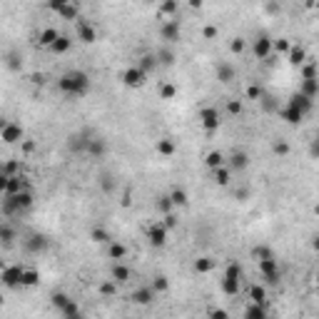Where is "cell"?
Returning <instances> with one entry per match:
<instances>
[{
    "label": "cell",
    "instance_id": "obj_1",
    "mask_svg": "<svg viewBox=\"0 0 319 319\" xmlns=\"http://www.w3.org/2000/svg\"><path fill=\"white\" fill-rule=\"evenodd\" d=\"M58 90L68 97H85L90 92V75L85 70H68L58 80Z\"/></svg>",
    "mask_w": 319,
    "mask_h": 319
},
{
    "label": "cell",
    "instance_id": "obj_2",
    "mask_svg": "<svg viewBox=\"0 0 319 319\" xmlns=\"http://www.w3.org/2000/svg\"><path fill=\"white\" fill-rule=\"evenodd\" d=\"M35 204V192L30 187H25L23 192L18 195H10V197H0V215L3 217H20L25 215L28 209H33Z\"/></svg>",
    "mask_w": 319,
    "mask_h": 319
},
{
    "label": "cell",
    "instance_id": "obj_3",
    "mask_svg": "<svg viewBox=\"0 0 319 319\" xmlns=\"http://www.w3.org/2000/svg\"><path fill=\"white\" fill-rule=\"evenodd\" d=\"M242 275H244L242 264H239V262H230V264L225 267L222 279H220V289H222V294H227V297H237L239 287H242Z\"/></svg>",
    "mask_w": 319,
    "mask_h": 319
},
{
    "label": "cell",
    "instance_id": "obj_4",
    "mask_svg": "<svg viewBox=\"0 0 319 319\" xmlns=\"http://www.w3.org/2000/svg\"><path fill=\"white\" fill-rule=\"evenodd\" d=\"M52 307L63 314V319H68V317H75V314H80V307H78V302L70 297V294H65V292H55L52 297Z\"/></svg>",
    "mask_w": 319,
    "mask_h": 319
},
{
    "label": "cell",
    "instance_id": "obj_5",
    "mask_svg": "<svg viewBox=\"0 0 319 319\" xmlns=\"http://www.w3.org/2000/svg\"><path fill=\"white\" fill-rule=\"evenodd\" d=\"M47 8L52 13H58L63 20H78L80 18V8L78 3H73V0H50Z\"/></svg>",
    "mask_w": 319,
    "mask_h": 319
},
{
    "label": "cell",
    "instance_id": "obj_6",
    "mask_svg": "<svg viewBox=\"0 0 319 319\" xmlns=\"http://www.w3.org/2000/svg\"><path fill=\"white\" fill-rule=\"evenodd\" d=\"M0 140H3L5 145H18V142H23V140H25V130H23V125L8 120V125L0 130Z\"/></svg>",
    "mask_w": 319,
    "mask_h": 319
},
{
    "label": "cell",
    "instance_id": "obj_7",
    "mask_svg": "<svg viewBox=\"0 0 319 319\" xmlns=\"http://www.w3.org/2000/svg\"><path fill=\"white\" fill-rule=\"evenodd\" d=\"M259 264V275L264 277L267 284H279V279H282V270H279V262L272 257V259H259L257 262Z\"/></svg>",
    "mask_w": 319,
    "mask_h": 319
},
{
    "label": "cell",
    "instance_id": "obj_8",
    "mask_svg": "<svg viewBox=\"0 0 319 319\" xmlns=\"http://www.w3.org/2000/svg\"><path fill=\"white\" fill-rule=\"evenodd\" d=\"M20 277H23V264H10V267L0 270V284L8 287V289H18Z\"/></svg>",
    "mask_w": 319,
    "mask_h": 319
},
{
    "label": "cell",
    "instance_id": "obj_9",
    "mask_svg": "<svg viewBox=\"0 0 319 319\" xmlns=\"http://www.w3.org/2000/svg\"><path fill=\"white\" fill-rule=\"evenodd\" d=\"M90 137H92V132H90V130H80V132H73V135L68 137V150H70L73 155H85Z\"/></svg>",
    "mask_w": 319,
    "mask_h": 319
},
{
    "label": "cell",
    "instance_id": "obj_10",
    "mask_svg": "<svg viewBox=\"0 0 319 319\" xmlns=\"http://www.w3.org/2000/svg\"><path fill=\"white\" fill-rule=\"evenodd\" d=\"M199 125L207 130V132H215V130H220V125H222V118H220V110H215V108H199Z\"/></svg>",
    "mask_w": 319,
    "mask_h": 319
},
{
    "label": "cell",
    "instance_id": "obj_11",
    "mask_svg": "<svg viewBox=\"0 0 319 319\" xmlns=\"http://www.w3.org/2000/svg\"><path fill=\"white\" fill-rule=\"evenodd\" d=\"M120 80H122V85H125V87H142V85L147 82V75H145L137 65H130V68H125V70H122Z\"/></svg>",
    "mask_w": 319,
    "mask_h": 319
},
{
    "label": "cell",
    "instance_id": "obj_12",
    "mask_svg": "<svg viewBox=\"0 0 319 319\" xmlns=\"http://www.w3.org/2000/svg\"><path fill=\"white\" fill-rule=\"evenodd\" d=\"M160 38L165 40V42H177V40L182 38V25H180V20H177V18L162 20V25H160Z\"/></svg>",
    "mask_w": 319,
    "mask_h": 319
},
{
    "label": "cell",
    "instance_id": "obj_13",
    "mask_svg": "<svg viewBox=\"0 0 319 319\" xmlns=\"http://www.w3.org/2000/svg\"><path fill=\"white\" fill-rule=\"evenodd\" d=\"M252 52H254V58L257 60H267L270 55H272V38L270 35H257V38L252 40Z\"/></svg>",
    "mask_w": 319,
    "mask_h": 319
},
{
    "label": "cell",
    "instance_id": "obj_14",
    "mask_svg": "<svg viewBox=\"0 0 319 319\" xmlns=\"http://www.w3.org/2000/svg\"><path fill=\"white\" fill-rule=\"evenodd\" d=\"M287 105H289V108H294L297 113H302L304 118H307V115H309V113L314 110V100L304 97L302 92H294V95H292V97L287 100Z\"/></svg>",
    "mask_w": 319,
    "mask_h": 319
},
{
    "label": "cell",
    "instance_id": "obj_15",
    "mask_svg": "<svg viewBox=\"0 0 319 319\" xmlns=\"http://www.w3.org/2000/svg\"><path fill=\"white\" fill-rule=\"evenodd\" d=\"M85 155H90V157H95V160L105 157V155H108V140H105V137H100V135H92V137H90V142H87Z\"/></svg>",
    "mask_w": 319,
    "mask_h": 319
},
{
    "label": "cell",
    "instance_id": "obj_16",
    "mask_svg": "<svg viewBox=\"0 0 319 319\" xmlns=\"http://www.w3.org/2000/svg\"><path fill=\"white\" fill-rule=\"evenodd\" d=\"M225 165L230 167V172H244V170L249 167V155H247L244 150H235V152L227 157Z\"/></svg>",
    "mask_w": 319,
    "mask_h": 319
},
{
    "label": "cell",
    "instance_id": "obj_17",
    "mask_svg": "<svg viewBox=\"0 0 319 319\" xmlns=\"http://www.w3.org/2000/svg\"><path fill=\"white\" fill-rule=\"evenodd\" d=\"M155 289L150 287V284H145V287H137L135 292H132V302L135 304H140V307H150L152 302H155Z\"/></svg>",
    "mask_w": 319,
    "mask_h": 319
},
{
    "label": "cell",
    "instance_id": "obj_18",
    "mask_svg": "<svg viewBox=\"0 0 319 319\" xmlns=\"http://www.w3.org/2000/svg\"><path fill=\"white\" fill-rule=\"evenodd\" d=\"M167 230H165V225L162 222H155L150 230H147V242L152 244V247H165L167 244Z\"/></svg>",
    "mask_w": 319,
    "mask_h": 319
},
{
    "label": "cell",
    "instance_id": "obj_19",
    "mask_svg": "<svg viewBox=\"0 0 319 319\" xmlns=\"http://www.w3.org/2000/svg\"><path fill=\"white\" fill-rule=\"evenodd\" d=\"M75 33H78L80 42H85V45H92V42L97 40V30H95L87 20H78V23H75Z\"/></svg>",
    "mask_w": 319,
    "mask_h": 319
},
{
    "label": "cell",
    "instance_id": "obj_20",
    "mask_svg": "<svg viewBox=\"0 0 319 319\" xmlns=\"http://www.w3.org/2000/svg\"><path fill=\"white\" fill-rule=\"evenodd\" d=\"M47 244H50L47 237H45V235H40V232H33L30 237L25 239V249H28L30 254H40V252H45V249H47Z\"/></svg>",
    "mask_w": 319,
    "mask_h": 319
},
{
    "label": "cell",
    "instance_id": "obj_21",
    "mask_svg": "<svg viewBox=\"0 0 319 319\" xmlns=\"http://www.w3.org/2000/svg\"><path fill=\"white\" fill-rule=\"evenodd\" d=\"M15 239H18V230H15L10 222L0 220V244H5V247H13V244H15Z\"/></svg>",
    "mask_w": 319,
    "mask_h": 319
},
{
    "label": "cell",
    "instance_id": "obj_22",
    "mask_svg": "<svg viewBox=\"0 0 319 319\" xmlns=\"http://www.w3.org/2000/svg\"><path fill=\"white\" fill-rule=\"evenodd\" d=\"M277 115L284 120L287 125H302V122H304V115H302V113H297V110H294V108H289V105L279 108Z\"/></svg>",
    "mask_w": 319,
    "mask_h": 319
},
{
    "label": "cell",
    "instance_id": "obj_23",
    "mask_svg": "<svg viewBox=\"0 0 319 319\" xmlns=\"http://www.w3.org/2000/svg\"><path fill=\"white\" fill-rule=\"evenodd\" d=\"M155 60H157V65H162V68H172L175 65V60H177V55H175V50L172 47H160L157 52H155Z\"/></svg>",
    "mask_w": 319,
    "mask_h": 319
},
{
    "label": "cell",
    "instance_id": "obj_24",
    "mask_svg": "<svg viewBox=\"0 0 319 319\" xmlns=\"http://www.w3.org/2000/svg\"><path fill=\"white\" fill-rule=\"evenodd\" d=\"M110 277H113L115 284H122V282H127V279L132 277V272H130V267H127V264L115 262V264H113V270H110Z\"/></svg>",
    "mask_w": 319,
    "mask_h": 319
},
{
    "label": "cell",
    "instance_id": "obj_25",
    "mask_svg": "<svg viewBox=\"0 0 319 319\" xmlns=\"http://www.w3.org/2000/svg\"><path fill=\"white\" fill-rule=\"evenodd\" d=\"M242 319H270V312H267V307L264 304H247V309H244V314Z\"/></svg>",
    "mask_w": 319,
    "mask_h": 319
},
{
    "label": "cell",
    "instance_id": "obj_26",
    "mask_svg": "<svg viewBox=\"0 0 319 319\" xmlns=\"http://www.w3.org/2000/svg\"><path fill=\"white\" fill-rule=\"evenodd\" d=\"M215 73H217V80H220V82H225V85L235 82V78H237V73H235V68H232L230 63H220Z\"/></svg>",
    "mask_w": 319,
    "mask_h": 319
},
{
    "label": "cell",
    "instance_id": "obj_27",
    "mask_svg": "<svg viewBox=\"0 0 319 319\" xmlns=\"http://www.w3.org/2000/svg\"><path fill=\"white\" fill-rule=\"evenodd\" d=\"M249 302L252 304H267V287L264 284H252L249 287Z\"/></svg>",
    "mask_w": 319,
    "mask_h": 319
},
{
    "label": "cell",
    "instance_id": "obj_28",
    "mask_svg": "<svg viewBox=\"0 0 319 319\" xmlns=\"http://www.w3.org/2000/svg\"><path fill=\"white\" fill-rule=\"evenodd\" d=\"M108 254H110V259H115V262H122L125 257H127V247L118 242V239H113L110 244H108Z\"/></svg>",
    "mask_w": 319,
    "mask_h": 319
},
{
    "label": "cell",
    "instance_id": "obj_29",
    "mask_svg": "<svg viewBox=\"0 0 319 319\" xmlns=\"http://www.w3.org/2000/svg\"><path fill=\"white\" fill-rule=\"evenodd\" d=\"M287 58H289L292 65H304V63H307V50H304L302 45H292L289 52H287Z\"/></svg>",
    "mask_w": 319,
    "mask_h": 319
},
{
    "label": "cell",
    "instance_id": "obj_30",
    "mask_svg": "<svg viewBox=\"0 0 319 319\" xmlns=\"http://www.w3.org/2000/svg\"><path fill=\"white\" fill-rule=\"evenodd\" d=\"M70 47H73V40H70V35H63V33H60V35H58V40L50 45V50H52L55 55H65Z\"/></svg>",
    "mask_w": 319,
    "mask_h": 319
},
{
    "label": "cell",
    "instance_id": "obj_31",
    "mask_svg": "<svg viewBox=\"0 0 319 319\" xmlns=\"http://www.w3.org/2000/svg\"><path fill=\"white\" fill-rule=\"evenodd\" d=\"M40 282V272L35 267H23V277H20V287H35Z\"/></svg>",
    "mask_w": 319,
    "mask_h": 319
},
{
    "label": "cell",
    "instance_id": "obj_32",
    "mask_svg": "<svg viewBox=\"0 0 319 319\" xmlns=\"http://www.w3.org/2000/svg\"><path fill=\"white\" fill-rule=\"evenodd\" d=\"M58 35H60V33H58L55 28H42V30L38 33V42L42 45V47H47V50H50V45L58 40Z\"/></svg>",
    "mask_w": 319,
    "mask_h": 319
},
{
    "label": "cell",
    "instance_id": "obj_33",
    "mask_svg": "<svg viewBox=\"0 0 319 319\" xmlns=\"http://www.w3.org/2000/svg\"><path fill=\"white\" fill-rule=\"evenodd\" d=\"M225 162H227V157H225L220 150H212V152L204 155V165H207L209 170H217V167H222Z\"/></svg>",
    "mask_w": 319,
    "mask_h": 319
},
{
    "label": "cell",
    "instance_id": "obj_34",
    "mask_svg": "<svg viewBox=\"0 0 319 319\" xmlns=\"http://www.w3.org/2000/svg\"><path fill=\"white\" fill-rule=\"evenodd\" d=\"M299 92H302L304 97L314 100V97L319 95V80H302V87H299Z\"/></svg>",
    "mask_w": 319,
    "mask_h": 319
},
{
    "label": "cell",
    "instance_id": "obj_35",
    "mask_svg": "<svg viewBox=\"0 0 319 319\" xmlns=\"http://www.w3.org/2000/svg\"><path fill=\"white\" fill-rule=\"evenodd\" d=\"M167 197H170V202H172V207H187V202H190L187 192H185V190H180V187H175Z\"/></svg>",
    "mask_w": 319,
    "mask_h": 319
},
{
    "label": "cell",
    "instance_id": "obj_36",
    "mask_svg": "<svg viewBox=\"0 0 319 319\" xmlns=\"http://www.w3.org/2000/svg\"><path fill=\"white\" fill-rule=\"evenodd\" d=\"M212 172H215V182H217L220 187H227V185H230L232 172H230V167H227V165H222V167H217V170H212Z\"/></svg>",
    "mask_w": 319,
    "mask_h": 319
},
{
    "label": "cell",
    "instance_id": "obj_37",
    "mask_svg": "<svg viewBox=\"0 0 319 319\" xmlns=\"http://www.w3.org/2000/svg\"><path fill=\"white\" fill-rule=\"evenodd\" d=\"M137 68H140V70H142L145 75H150V73H152V70L157 68V60H155V55H152V52L142 55V58H140V65H137Z\"/></svg>",
    "mask_w": 319,
    "mask_h": 319
},
{
    "label": "cell",
    "instance_id": "obj_38",
    "mask_svg": "<svg viewBox=\"0 0 319 319\" xmlns=\"http://www.w3.org/2000/svg\"><path fill=\"white\" fill-rule=\"evenodd\" d=\"M175 142L170 140V137H162V140H157V152L162 155V157H172L175 155Z\"/></svg>",
    "mask_w": 319,
    "mask_h": 319
},
{
    "label": "cell",
    "instance_id": "obj_39",
    "mask_svg": "<svg viewBox=\"0 0 319 319\" xmlns=\"http://www.w3.org/2000/svg\"><path fill=\"white\" fill-rule=\"evenodd\" d=\"M90 237H92V242H97V244H110V242H113L110 232H108L105 227H92Z\"/></svg>",
    "mask_w": 319,
    "mask_h": 319
},
{
    "label": "cell",
    "instance_id": "obj_40",
    "mask_svg": "<svg viewBox=\"0 0 319 319\" xmlns=\"http://www.w3.org/2000/svg\"><path fill=\"white\" fill-rule=\"evenodd\" d=\"M97 187H100L102 192H113V190H115V177H113L110 172H102V175L97 177Z\"/></svg>",
    "mask_w": 319,
    "mask_h": 319
},
{
    "label": "cell",
    "instance_id": "obj_41",
    "mask_svg": "<svg viewBox=\"0 0 319 319\" xmlns=\"http://www.w3.org/2000/svg\"><path fill=\"white\" fill-rule=\"evenodd\" d=\"M299 68H302V70H299V73H302V80H319L317 78V63H314V60H307V63L299 65Z\"/></svg>",
    "mask_w": 319,
    "mask_h": 319
},
{
    "label": "cell",
    "instance_id": "obj_42",
    "mask_svg": "<svg viewBox=\"0 0 319 319\" xmlns=\"http://www.w3.org/2000/svg\"><path fill=\"white\" fill-rule=\"evenodd\" d=\"M152 289H155V294H165L167 289H170V279L165 277V275H155L152 277V284H150Z\"/></svg>",
    "mask_w": 319,
    "mask_h": 319
},
{
    "label": "cell",
    "instance_id": "obj_43",
    "mask_svg": "<svg viewBox=\"0 0 319 319\" xmlns=\"http://www.w3.org/2000/svg\"><path fill=\"white\" fill-rule=\"evenodd\" d=\"M157 92H160V100H175V95H177V87H175L172 82H162Z\"/></svg>",
    "mask_w": 319,
    "mask_h": 319
},
{
    "label": "cell",
    "instance_id": "obj_44",
    "mask_svg": "<svg viewBox=\"0 0 319 319\" xmlns=\"http://www.w3.org/2000/svg\"><path fill=\"white\" fill-rule=\"evenodd\" d=\"M0 172H3V175H8V177L20 175V162H18V160H8L5 165H0Z\"/></svg>",
    "mask_w": 319,
    "mask_h": 319
},
{
    "label": "cell",
    "instance_id": "obj_45",
    "mask_svg": "<svg viewBox=\"0 0 319 319\" xmlns=\"http://www.w3.org/2000/svg\"><path fill=\"white\" fill-rule=\"evenodd\" d=\"M259 102H262V108H264L267 113H277V110H279V102H275V97H272V95H267V92H262V95H259Z\"/></svg>",
    "mask_w": 319,
    "mask_h": 319
},
{
    "label": "cell",
    "instance_id": "obj_46",
    "mask_svg": "<svg viewBox=\"0 0 319 319\" xmlns=\"http://www.w3.org/2000/svg\"><path fill=\"white\" fill-rule=\"evenodd\" d=\"M215 270V262L209 259V257H199V259H195V272H212Z\"/></svg>",
    "mask_w": 319,
    "mask_h": 319
},
{
    "label": "cell",
    "instance_id": "obj_47",
    "mask_svg": "<svg viewBox=\"0 0 319 319\" xmlns=\"http://www.w3.org/2000/svg\"><path fill=\"white\" fill-rule=\"evenodd\" d=\"M272 152H275V155H282V157H284V155H289V142H284V140H275V142H272Z\"/></svg>",
    "mask_w": 319,
    "mask_h": 319
},
{
    "label": "cell",
    "instance_id": "obj_48",
    "mask_svg": "<svg viewBox=\"0 0 319 319\" xmlns=\"http://www.w3.org/2000/svg\"><path fill=\"white\" fill-rule=\"evenodd\" d=\"M155 207H157L162 215H172V202H170V197H167V195H162V197L157 199V204H155Z\"/></svg>",
    "mask_w": 319,
    "mask_h": 319
},
{
    "label": "cell",
    "instance_id": "obj_49",
    "mask_svg": "<svg viewBox=\"0 0 319 319\" xmlns=\"http://www.w3.org/2000/svg\"><path fill=\"white\" fill-rule=\"evenodd\" d=\"M8 68H10V70H20V68H23V55L10 52V55H8Z\"/></svg>",
    "mask_w": 319,
    "mask_h": 319
},
{
    "label": "cell",
    "instance_id": "obj_50",
    "mask_svg": "<svg viewBox=\"0 0 319 319\" xmlns=\"http://www.w3.org/2000/svg\"><path fill=\"white\" fill-rule=\"evenodd\" d=\"M252 254L257 257V262H259V259H272V257H275L270 247H254V249H252Z\"/></svg>",
    "mask_w": 319,
    "mask_h": 319
},
{
    "label": "cell",
    "instance_id": "obj_51",
    "mask_svg": "<svg viewBox=\"0 0 319 319\" xmlns=\"http://www.w3.org/2000/svg\"><path fill=\"white\" fill-rule=\"evenodd\" d=\"M289 47H292V42H289L287 38L272 40V50H277V52H289Z\"/></svg>",
    "mask_w": 319,
    "mask_h": 319
},
{
    "label": "cell",
    "instance_id": "obj_52",
    "mask_svg": "<svg viewBox=\"0 0 319 319\" xmlns=\"http://www.w3.org/2000/svg\"><path fill=\"white\" fill-rule=\"evenodd\" d=\"M227 113H230V115H242V113H244L242 100H230V102H227Z\"/></svg>",
    "mask_w": 319,
    "mask_h": 319
},
{
    "label": "cell",
    "instance_id": "obj_53",
    "mask_svg": "<svg viewBox=\"0 0 319 319\" xmlns=\"http://www.w3.org/2000/svg\"><path fill=\"white\" fill-rule=\"evenodd\" d=\"M217 35H220V28H217V25H204V28H202V38L204 40H215Z\"/></svg>",
    "mask_w": 319,
    "mask_h": 319
},
{
    "label": "cell",
    "instance_id": "obj_54",
    "mask_svg": "<svg viewBox=\"0 0 319 319\" xmlns=\"http://www.w3.org/2000/svg\"><path fill=\"white\" fill-rule=\"evenodd\" d=\"M230 50H232L235 55H242V52L247 50V42H244V40H242V38H235V40H232V42H230Z\"/></svg>",
    "mask_w": 319,
    "mask_h": 319
},
{
    "label": "cell",
    "instance_id": "obj_55",
    "mask_svg": "<svg viewBox=\"0 0 319 319\" xmlns=\"http://www.w3.org/2000/svg\"><path fill=\"white\" fill-rule=\"evenodd\" d=\"M160 13H162V15H172V13H177V3H162V5H160Z\"/></svg>",
    "mask_w": 319,
    "mask_h": 319
},
{
    "label": "cell",
    "instance_id": "obj_56",
    "mask_svg": "<svg viewBox=\"0 0 319 319\" xmlns=\"http://www.w3.org/2000/svg\"><path fill=\"white\" fill-rule=\"evenodd\" d=\"M207 319H230V314H227V309H212Z\"/></svg>",
    "mask_w": 319,
    "mask_h": 319
},
{
    "label": "cell",
    "instance_id": "obj_57",
    "mask_svg": "<svg viewBox=\"0 0 319 319\" xmlns=\"http://www.w3.org/2000/svg\"><path fill=\"white\" fill-rule=\"evenodd\" d=\"M162 225H165V230L170 232V230H175V227H177V220H175L172 215H165V222H162Z\"/></svg>",
    "mask_w": 319,
    "mask_h": 319
},
{
    "label": "cell",
    "instance_id": "obj_58",
    "mask_svg": "<svg viewBox=\"0 0 319 319\" xmlns=\"http://www.w3.org/2000/svg\"><path fill=\"white\" fill-rule=\"evenodd\" d=\"M262 92H264V90H262V87H257V85H252V87L247 90V95H249L252 100H259V95H262Z\"/></svg>",
    "mask_w": 319,
    "mask_h": 319
},
{
    "label": "cell",
    "instance_id": "obj_59",
    "mask_svg": "<svg viewBox=\"0 0 319 319\" xmlns=\"http://www.w3.org/2000/svg\"><path fill=\"white\" fill-rule=\"evenodd\" d=\"M5 190H8V175L0 172V197H5Z\"/></svg>",
    "mask_w": 319,
    "mask_h": 319
},
{
    "label": "cell",
    "instance_id": "obj_60",
    "mask_svg": "<svg viewBox=\"0 0 319 319\" xmlns=\"http://www.w3.org/2000/svg\"><path fill=\"white\" fill-rule=\"evenodd\" d=\"M100 292H102V294H113V292H115V282H108V284H102V287H100Z\"/></svg>",
    "mask_w": 319,
    "mask_h": 319
},
{
    "label": "cell",
    "instance_id": "obj_61",
    "mask_svg": "<svg viewBox=\"0 0 319 319\" xmlns=\"http://www.w3.org/2000/svg\"><path fill=\"white\" fill-rule=\"evenodd\" d=\"M5 125H8V120H5V118H0V130H3Z\"/></svg>",
    "mask_w": 319,
    "mask_h": 319
},
{
    "label": "cell",
    "instance_id": "obj_62",
    "mask_svg": "<svg viewBox=\"0 0 319 319\" xmlns=\"http://www.w3.org/2000/svg\"><path fill=\"white\" fill-rule=\"evenodd\" d=\"M68 319H85V314L80 312V314H75V317H68Z\"/></svg>",
    "mask_w": 319,
    "mask_h": 319
},
{
    "label": "cell",
    "instance_id": "obj_63",
    "mask_svg": "<svg viewBox=\"0 0 319 319\" xmlns=\"http://www.w3.org/2000/svg\"><path fill=\"white\" fill-rule=\"evenodd\" d=\"M0 270H3V267H0Z\"/></svg>",
    "mask_w": 319,
    "mask_h": 319
}]
</instances>
